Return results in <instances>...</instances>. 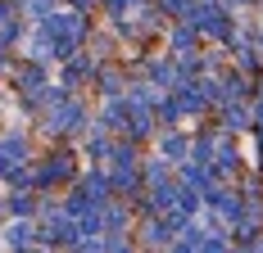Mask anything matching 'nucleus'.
<instances>
[{
  "instance_id": "obj_1",
  "label": "nucleus",
  "mask_w": 263,
  "mask_h": 253,
  "mask_svg": "<svg viewBox=\"0 0 263 253\" xmlns=\"http://www.w3.org/2000/svg\"><path fill=\"white\" fill-rule=\"evenodd\" d=\"M41 32L54 36V59H68L73 46H78V36H82V23L73 14H54V18H41Z\"/></svg>"
},
{
  "instance_id": "obj_2",
  "label": "nucleus",
  "mask_w": 263,
  "mask_h": 253,
  "mask_svg": "<svg viewBox=\"0 0 263 253\" xmlns=\"http://www.w3.org/2000/svg\"><path fill=\"white\" fill-rule=\"evenodd\" d=\"M27 240H32V230H27V226H9V249H14V253H23Z\"/></svg>"
},
{
  "instance_id": "obj_3",
  "label": "nucleus",
  "mask_w": 263,
  "mask_h": 253,
  "mask_svg": "<svg viewBox=\"0 0 263 253\" xmlns=\"http://www.w3.org/2000/svg\"><path fill=\"white\" fill-rule=\"evenodd\" d=\"M9 208H14V213H32V199H27V195H14V199H9Z\"/></svg>"
},
{
  "instance_id": "obj_4",
  "label": "nucleus",
  "mask_w": 263,
  "mask_h": 253,
  "mask_svg": "<svg viewBox=\"0 0 263 253\" xmlns=\"http://www.w3.org/2000/svg\"><path fill=\"white\" fill-rule=\"evenodd\" d=\"M150 73H155L159 81H173V68H168V64H155V68H150Z\"/></svg>"
},
{
  "instance_id": "obj_5",
  "label": "nucleus",
  "mask_w": 263,
  "mask_h": 253,
  "mask_svg": "<svg viewBox=\"0 0 263 253\" xmlns=\"http://www.w3.org/2000/svg\"><path fill=\"white\" fill-rule=\"evenodd\" d=\"M109 253H127V244H118V240H114V244H109Z\"/></svg>"
}]
</instances>
